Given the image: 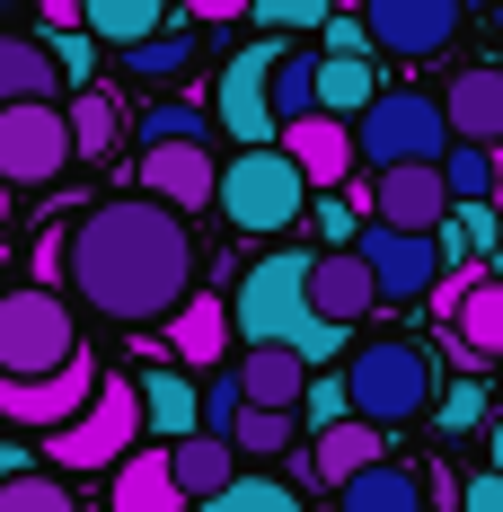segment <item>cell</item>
<instances>
[{
  "label": "cell",
  "instance_id": "cell-1",
  "mask_svg": "<svg viewBox=\"0 0 503 512\" xmlns=\"http://www.w3.org/2000/svg\"><path fill=\"white\" fill-rule=\"evenodd\" d=\"M62 283L98 309L106 327H159L195 292V239L186 212L159 195H106L71 221V256Z\"/></svg>",
  "mask_w": 503,
  "mask_h": 512
},
{
  "label": "cell",
  "instance_id": "cell-2",
  "mask_svg": "<svg viewBox=\"0 0 503 512\" xmlns=\"http://www.w3.org/2000/svg\"><path fill=\"white\" fill-rule=\"evenodd\" d=\"M309 256H318V248L256 256L248 274H239V292H230V327H239L248 345H292L309 371H327V362L345 354V327L309 301Z\"/></svg>",
  "mask_w": 503,
  "mask_h": 512
},
{
  "label": "cell",
  "instance_id": "cell-3",
  "mask_svg": "<svg viewBox=\"0 0 503 512\" xmlns=\"http://www.w3.org/2000/svg\"><path fill=\"white\" fill-rule=\"evenodd\" d=\"M212 204H221V221L239 239H283L309 212V177L283 142H239V159H221V195Z\"/></svg>",
  "mask_w": 503,
  "mask_h": 512
},
{
  "label": "cell",
  "instance_id": "cell-4",
  "mask_svg": "<svg viewBox=\"0 0 503 512\" xmlns=\"http://www.w3.org/2000/svg\"><path fill=\"white\" fill-rule=\"evenodd\" d=\"M345 389H353V415H371V424H424L433 398H442V380H433V354L415 345V336H371V345H353L345 354Z\"/></svg>",
  "mask_w": 503,
  "mask_h": 512
},
{
  "label": "cell",
  "instance_id": "cell-5",
  "mask_svg": "<svg viewBox=\"0 0 503 512\" xmlns=\"http://www.w3.org/2000/svg\"><path fill=\"white\" fill-rule=\"evenodd\" d=\"M142 433H151V424H142V380L106 371L98 389H89V407L45 433V468H80V477H89V468H124Z\"/></svg>",
  "mask_w": 503,
  "mask_h": 512
},
{
  "label": "cell",
  "instance_id": "cell-6",
  "mask_svg": "<svg viewBox=\"0 0 503 512\" xmlns=\"http://www.w3.org/2000/svg\"><path fill=\"white\" fill-rule=\"evenodd\" d=\"M71 354H80V318H71L62 292H45V283L0 292V371L9 380H45Z\"/></svg>",
  "mask_w": 503,
  "mask_h": 512
},
{
  "label": "cell",
  "instance_id": "cell-7",
  "mask_svg": "<svg viewBox=\"0 0 503 512\" xmlns=\"http://www.w3.org/2000/svg\"><path fill=\"white\" fill-rule=\"evenodd\" d=\"M451 151V106L424 89H380L353 115V159L362 168H398V159H442Z\"/></svg>",
  "mask_w": 503,
  "mask_h": 512
},
{
  "label": "cell",
  "instance_id": "cell-8",
  "mask_svg": "<svg viewBox=\"0 0 503 512\" xmlns=\"http://www.w3.org/2000/svg\"><path fill=\"white\" fill-rule=\"evenodd\" d=\"M71 159H80V142H71V106L62 98L0 106V186H53Z\"/></svg>",
  "mask_w": 503,
  "mask_h": 512
},
{
  "label": "cell",
  "instance_id": "cell-9",
  "mask_svg": "<svg viewBox=\"0 0 503 512\" xmlns=\"http://www.w3.org/2000/svg\"><path fill=\"white\" fill-rule=\"evenodd\" d=\"M283 45L292 36H256L248 53H230L221 62V89H212V124L230 133V142H274L283 124H274V62H283Z\"/></svg>",
  "mask_w": 503,
  "mask_h": 512
},
{
  "label": "cell",
  "instance_id": "cell-10",
  "mask_svg": "<svg viewBox=\"0 0 503 512\" xmlns=\"http://www.w3.org/2000/svg\"><path fill=\"white\" fill-rule=\"evenodd\" d=\"M353 248L371 256V283H380V301H433V283L451 274V248H442V230L362 221V230H353Z\"/></svg>",
  "mask_w": 503,
  "mask_h": 512
},
{
  "label": "cell",
  "instance_id": "cell-11",
  "mask_svg": "<svg viewBox=\"0 0 503 512\" xmlns=\"http://www.w3.org/2000/svg\"><path fill=\"white\" fill-rule=\"evenodd\" d=\"M362 27H371V45L398 53V62H433L442 45H459L468 0H362Z\"/></svg>",
  "mask_w": 503,
  "mask_h": 512
},
{
  "label": "cell",
  "instance_id": "cell-12",
  "mask_svg": "<svg viewBox=\"0 0 503 512\" xmlns=\"http://www.w3.org/2000/svg\"><path fill=\"white\" fill-rule=\"evenodd\" d=\"M362 212H371V221H398V230H442V212H451V177H442V159H398V168H371Z\"/></svg>",
  "mask_w": 503,
  "mask_h": 512
},
{
  "label": "cell",
  "instance_id": "cell-13",
  "mask_svg": "<svg viewBox=\"0 0 503 512\" xmlns=\"http://www.w3.org/2000/svg\"><path fill=\"white\" fill-rule=\"evenodd\" d=\"M89 389H98V362L89 354H71L62 371H45V380H9V371H0V424L53 433V424H71V415L89 407Z\"/></svg>",
  "mask_w": 503,
  "mask_h": 512
},
{
  "label": "cell",
  "instance_id": "cell-14",
  "mask_svg": "<svg viewBox=\"0 0 503 512\" xmlns=\"http://www.w3.org/2000/svg\"><path fill=\"white\" fill-rule=\"evenodd\" d=\"M133 186L159 195V204H177V212H203L212 195H221V159L203 151V142H142Z\"/></svg>",
  "mask_w": 503,
  "mask_h": 512
},
{
  "label": "cell",
  "instance_id": "cell-15",
  "mask_svg": "<svg viewBox=\"0 0 503 512\" xmlns=\"http://www.w3.org/2000/svg\"><path fill=\"white\" fill-rule=\"evenodd\" d=\"M274 142H283V151L301 159V177L318 186V195L353 177V124H345V115H327V106H309V115H292V124H283Z\"/></svg>",
  "mask_w": 503,
  "mask_h": 512
},
{
  "label": "cell",
  "instance_id": "cell-16",
  "mask_svg": "<svg viewBox=\"0 0 503 512\" xmlns=\"http://www.w3.org/2000/svg\"><path fill=\"white\" fill-rule=\"evenodd\" d=\"M309 301L327 309L336 327L371 318V309H380V283H371V256H362V248H318V256H309Z\"/></svg>",
  "mask_w": 503,
  "mask_h": 512
},
{
  "label": "cell",
  "instance_id": "cell-17",
  "mask_svg": "<svg viewBox=\"0 0 503 512\" xmlns=\"http://www.w3.org/2000/svg\"><path fill=\"white\" fill-rule=\"evenodd\" d=\"M389 460V424H371V415H336V424H318L309 433V477L318 486H345L353 468Z\"/></svg>",
  "mask_w": 503,
  "mask_h": 512
},
{
  "label": "cell",
  "instance_id": "cell-18",
  "mask_svg": "<svg viewBox=\"0 0 503 512\" xmlns=\"http://www.w3.org/2000/svg\"><path fill=\"white\" fill-rule=\"evenodd\" d=\"M424 504H433V477L398 460H371L336 486V512H424Z\"/></svg>",
  "mask_w": 503,
  "mask_h": 512
},
{
  "label": "cell",
  "instance_id": "cell-19",
  "mask_svg": "<svg viewBox=\"0 0 503 512\" xmlns=\"http://www.w3.org/2000/svg\"><path fill=\"white\" fill-rule=\"evenodd\" d=\"M168 468H177V486H186V504H203V495H221L230 477H239V442L230 433H212V424H195V433H177L168 442Z\"/></svg>",
  "mask_w": 503,
  "mask_h": 512
},
{
  "label": "cell",
  "instance_id": "cell-20",
  "mask_svg": "<svg viewBox=\"0 0 503 512\" xmlns=\"http://www.w3.org/2000/svg\"><path fill=\"white\" fill-rule=\"evenodd\" d=\"M106 512H195V504H186V486H177V468H168V442H159V451H133V460L115 468Z\"/></svg>",
  "mask_w": 503,
  "mask_h": 512
},
{
  "label": "cell",
  "instance_id": "cell-21",
  "mask_svg": "<svg viewBox=\"0 0 503 512\" xmlns=\"http://www.w3.org/2000/svg\"><path fill=\"white\" fill-rule=\"evenodd\" d=\"M451 345L459 362H503V274H477L451 309Z\"/></svg>",
  "mask_w": 503,
  "mask_h": 512
},
{
  "label": "cell",
  "instance_id": "cell-22",
  "mask_svg": "<svg viewBox=\"0 0 503 512\" xmlns=\"http://www.w3.org/2000/svg\"><path fill=\"white\" fill-rule=\"evenodd\" d=\"M53 89H62V53H53V36H18V27H0V106L53 98Z\"/></svg>",
  "mask_w": 503,
  "mask_h": 512
},
{
  "label": "cell",
  "instance_id": "cell-23",
  "mask_svg": "<svg viewBox=\"0 0 503 512\" xmlns=\"http://www.w3.org/2000/svg\"><path fill=\"white\" fill-rule=\"evenodd\" d=\"M230 380H239V398H248V407H301V389H309V362L292 354V345H248Z\"/></svg>",
  "mask_w": 503,
  "mask_h": 512
},
{
  "label": "cell",
  "instance_id": "cell-24",
  "mask_svg": "<svg viewBox=\"0 0 503 512\" xmlns=\"http://www.w3.org/2000/svg\"><path fill=\"white\" fill-rule=\"evenodd\" d=\"M142 424H151L159 442H177V433H195L203 424V389L186 362H159V371H142Z\"/></svg>",
  "mask_w": 503,
  "mask_h": 512
},
{
  "label": "cell",
  "instance_id": "cell-25",
  "mask_svg": "<svg viewBox=\"0 0 503 512\" xmlns=\"http://www.w3.org/2000/svg\"><path fill=\"white\" fill-rule=\"evenodd\" d=\"M230 336H239V327H230V301L186 292V301H177V327H168V354L186 362V371H212V362L230 354Z\"/></svg>",
  "mask_w": 503,
  "mask_h": 512
},
{
  "label": "cell",
  "instance_id": "cell-26",
  "mask_svg": "<svg viewBox=\"0 0 503 512\" xmlns=\"http://www.w3.org/2000/svg\"><path fill=\"white\" fill-rule=\"evenodd\" d=\"M442 106H451V133H459V142H503V71H495V62L459 71L451 89H442Z\"/></svg>",
  "mask_w": 503,
  "mask_h": 512
},
{
  "label": "cell",
  "instance_id": "cell-27",
  "mask_svg": "<svg viewBox=\"0 0 503 512\" xmlns=\"http://www.w3.org/2000/svg\"><path fill=\"white\" fill-rule=\"evenodd\" d=\"M442 177H451V204H503V142H459L451 133Z\"/></svg>",
  "mask_w": 503,
  "mask_h": 512
},
{
  "label": "cell",
  "instance_id": "cell-28",
  "mask_svg": "<svg viewBox=\"0 0 503 512\" xmlns=\"http://www.w3.org/2000/svg\"><path fill=\"white\" fill-rule=\"evenodd\" d=\"M380 98V71H371V53H318V106L327 115H362V106Z\"/></svg>",
  "mask_w": 503,
  "mask_h": 512
},
{
  "label": "cell",
  "instance_id": "cell-29",
  "mask_svg": "<svg viewBox=\"0 0 503 512\" xmlns=\"http://www.w3.org/2000/svg\"><path fill=\"white\" fill-rule=\"evenodd\" d=\"M80 27L124 53V45H142L151 27H168V0H80Z\"/></svg>",
  "mask_w": 503,
  "mask_h": 512
},
{
  "label": "cell",
  "instance_id": "cell-30",
  "mask_svg": "<svg viewBox=\"0 0 503 512\" xmlns=\"http://www.w3.org/2000/svg\"><path fill=\"white\" fill-rule=\"evenodd\" d=\"M230 442H239V460H283L301 442V407H239Z\"/></svg>",
  "mask_w": 503,
  "mask_h": 512
},
{
  "label": "cell",
  "instance_id": "cell-31",
  "mask_svg": "<svg viewBox=\"0 0 503 512\" xmlns=\"http://www.w3.org/2000/svg\"><path fill=\"white\" fill-rule=\"evenodd\" d=\"M186 62H195V36L186 27H151L142 45H124V71L133 80H186Z\"/></svg>",
  "mask_w": 503,
  "mask_h": 512
},
{
  "label": "cell",
  "instance_id": "cell-32",
  "mask_svg": "<svg viewBox=\"0 0 503 512\" xmlns=\"http://www.w3.org/2000/svg\"><path fill=\"white\" fill-rule=\"evenodd\" d=\"M71 142H80V159H106L124 142V106L106 98V89H80L71 98Z\"/></svg>",
  "mask_w": 503,
  "mask_h": 512
},
{
  "label": "cell",
  "instance_id": "cell-33",
  "mask_svg": "<svg viewBox=\"0 0 503 512\" xmlns=\"http://www.w3.org/2000/svg\"><path fill=\"white\" fill-rule=\"evenodd\" d=\"M309 106H318V45H283V62H274V124H292Z\"/></svg>",
  "mask_w": 503,
  "mask_h": 512
},
{
  "label": "cell",
  "instance_id": "cell-34",
  "mask_svg": "<svg viewBox=\"0 0 503 512\" xmlns=\"http://www.w3.org/2000/svg\"><path fill=\"white\" fill-rule=\"evenodd\" d=\"M195 512H309V504L283 486V477H230V486H221V495H203Z\"/></svg>",
  "mask_w": 503,
  "mask_h": 512
},
{
  "label": "cell",
  "instance_id": "cell-35",
  "mask_svg": "<svg viewBox=\"0 0 503 512\" xmlns=\"http://www.w3.org/2000/svg\"><path fill=\"white\" fill-rule=\"evenodd\" d=\"M0 512H80V495H71V477H45V468H18V477L0 486Z\"/></svg>",
  "mask_w": 503,
  "mask_h": 512
},
{
  "label": "cell",
  "instance_id": "cell-36",
  "mask_svg": "<svg viewBox=\"0 0 503 512\" xmlns=\"http://www.w3.org/2000/svg\"><path fill=\"white\" fill-rule=\"evenodd\" d=\"M442 248L468 256V265H486L495 256V204H451L442 212Z\"/></svg>",
  "mask_w": 503,
  "mask_h": 512
},
{
  "label": "cell",
  "instance_id": "cell-37",
  "mask_svg": "<svg viewBox=\"0 0 503 512\" xmlns=\"http://www.w3.org/2000/svg\"><path fill=\"white\" fill-rule=\"evenodd\" d=\"M256 27H274V36H309V27H327L336 18V0H248Z\"/></svg>",
  "mask_w": 503,
  "mask_h": 512
},
{
  "label": "cell",
  "instance_id": "cell-38",
  "mask_svg": "<svg viewBox=\"0 0 503 512\" xmlns=\"http://www.w3.org/2000/svg\"><path fill=\"white\" fill-rule=\"evenodd\" d=\"M133 133H142V142H203V115H195L186 98H159L151 115L133 124Z\"/></svg>",
  "mask_w": 503,
  "mask_h": 512
},
{
  "label": "cell",
  "instance_id": "cell-39",
  "mask_svg": "<svg viewBox=\"0 0 503 512\" xmlns=\"http://www.w3.org/2000/svg\"><path fill=\"white\" fill-rule=\"evenodd\" d=\"M309 221H318V248H353V230H362V212H353L345 195H336V186H327V195L309 204Z\"/></svg>",
  "mask_w": 503,
  "mask_h": 512
},
{
  "label": "cell",
  "instance_id": "cell-40",
  "mask_svg": "<svg viewBox=\"0 0 503 512\" xmlns=\"http://www.w3.org/2000/svg\"><path fill=\"white\" fill-rule=\"evenodd\" d=\"M301 415H309V433H318V424H336V415H353L345 371H336V380H309V389H301Z\"/></svg>",
  "mask_w": 503,
  "mask_h": 512
},
{
  "label": "cell",
  "instance_id": "cell-41",
  "mask_svg": "<svg viewBox=\"0 0 503 512\" xmlns=\"http://www.w3.org/2000/svg\"><path fill=\"white\" fill-rule=\"evenodd\" d=\"M433 415H442V433L459 442V433H477V424H486V389H468V380H459L451 398H433Z\"/></svg>",
  "mask_w": 503,
  "mask_h": 512
},
{
  "label": "cell",
  "instance_id": "cell-42",
  "mask_svg": "<svg viewBox=\"0 0 503 512\" xmlns=\"http://www.w3.org/2000/svg\"><path fill=\"white\" fill-rule=\"evenodd\" d=\"M318 36H327V53H380V45H371V27H362V9H336Z\"/></svg>",
  "mask_w": 503,
  "mask_h": 512
},
{
  "label": "cell",
  "instance_id": "cell-43",
  "mask_svg": "<svg viewBox=\"0 0 503 512\" xmlns=\"http://www.w3.org/2000/svg\"><path fill=\"white\" fill-rule=\"evenodd\" d=\"M459 512H503V468L468 477V486H459Z\"/></svg>",
  "mask_w": 503,
  "mask_h": 512
},
{
  "label": "cell",
  "instance_id": "cell-44",
  "mask_svg": "<svg viewBox=\"0 0 503 512\" xmlns=\"http://www.w3.org/2000/svg\"><path fill=\"white\" fill-rule=\"evenodd\" d=\"M186 18H203V27H221V18H248V0H186Z\"/></svg>",
  "mask_w": 503,
  "mask_h": 512
},
{
  "label": "cell",
  "instance_id": "cell-45",
  "mask_svg": "<svg viewBox=\"0 0 503 512\" xmlns=\"http://www.w3.org/2000/svg\"><path fill=\"white\" fill-rule=\"evenodd\" d=\"M36 9H45V27H53V36H62V27H80V0H36Z\"/></svg>",
  "mask_w": 503,
  "mask_h": 512
},
{
  "label": "cell",
  "instance_id": "cell-46",
  "mask_svg": "<svg viewBox=\"0 0 503 512\" xmlns=\"http://www.w3.org/2000/svg\"><path fill=\"white\" fill-rule=\"evenodd\" d=\"M18 468H36V460H27V451H9V442H0V486H9V477H18Z\"/></svg>",
  "mask_w": 503,
  "mask_h": 512
},
{
  "label": "cell",
  "instance_id": "cell-47",
  "mask_svg": "<svg viewBox=\"0 0 503 512\" xmlns=\"http://www.w3.org/2000/svg\"><path fill=\"white\" fill-rule=\"evenodd\" d=\"M486 468H503V415L486 424Z\"/></svg>",
  "mask_w": 503,
  "mask_h": 512
},
{
  "label": "cell",
  "instance_id": "cell-48",
  "mask_svg": "<svg viewBox=\"0 0 503 512\" xmlns=\"http://www.w3.org/2000/svg\"><path fill=\"white\" fill-rule=\"evenodd\" d=\"M336 9H362V0H336Z\"/></svg>",
  "mask_w": 503,
  "mask_h": 512
}]
</instances>
